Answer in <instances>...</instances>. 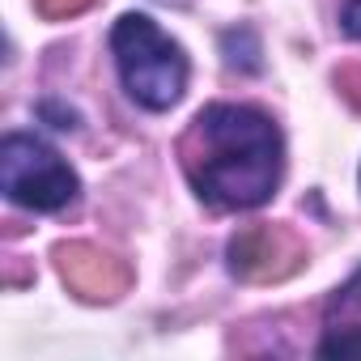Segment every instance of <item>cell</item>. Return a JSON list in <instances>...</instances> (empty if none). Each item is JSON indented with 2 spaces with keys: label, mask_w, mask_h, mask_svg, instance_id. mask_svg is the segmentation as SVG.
<instances>
[{
  "label": "cell",
  "mask_w": 361,
  "mask_h": 361,
  "mask_svg": "<svg viewBox=\"0 0 361 361\" xmlns=\"http://www.w3.org/2000/svg\"><path fill=\"white\" fill-rule=\"evenodd\" d=\"M302 259L306 251L285 226H247L230 238V268L243 281H285Z\"/></svg>",
  "instance_id": "4"
},
{
  "label": "cell",
  "mask_w": 361,
  "mask_h": 361,
  "mask_svg": "<svg viewBox=\"0 0 361 361\" xmlns=\"http://www.w3.org/2000/svg\"><path fill=\"white\" fill-rule=\"evenodd\" d=\"M340 26H344L348 39H361V0H348L340 9Z\"/></svg>",
  "instance_id": "9"
},
{
  "label": "cell",
  "mask_w": 361,
  "mask_h": 361,
  "mask_svg": "<svg viewBox=\"0 0 361 361\" xmlns=\"http://www.w3.org/2000/svg\"><path fill=\"white\" fill-rule=\"evenodd\" d=\"M178 157L196 196L213 209H259L272 200L285 170L276 123L264 111L234 102L204 106L178 140Z\"/></svg>",
  "instance_id": "1"
},
{
  "label": "cell",
  "mask_w": 361,
  "mask_h": 361,
  "mask_svg": "<svg viewBox=\"0 0 361 361\" xmlns=\"http://www.w3.org/2000/svg\"><path fill=\"white\" fill-rule=\"evenodd\" d=\"M115 68L123 77V90L145 111H170L188 90V56L170 35L157 30L145 13H123L111 30Z\"/></svg>",
  "instance_id": "2"
},
{
  "label": "cell",
  "mask_w": 361,
  "mask_h": 361,
  "mask_svg": "<svg viewBox=\"0 0 361 361\" xmlns=\"http://www.w3.org/2000/svg\"><path fill=\"white\" fill-rule=\"evenodd\" d=\"M319 357H361V272L327 306V340Z\"/></svg>",
  "instance_id": "6"
},
{
  "label": "cell",
  "mask_w": 361,
  "mask_h": 361,
  "mask_svg": "<svg viewBox=\"0 0 361 361\" xmlns=\"http://www.w3.org/2000/svg\"><path fill=\"white\" fill-rule=\"evenodd\" d=\"M56 268H60L64 285L85 302H115L132 285L128 264L115 259L102 247H90V243H60L56 247Z\"/></svg>",
  "instance_id": "5"
},
{
  "label": "cell",
  "mask_w": 361,
  "mask_h": 361,
  "mask_svg": "<svg viewBox=\"0 0 361 361\" xmlns=\"http://www.w3.org/2000/svg\"><path fill=\"white\" fill-rule=\"evenodd\" d=\"M0 188L22 209L56 213L77 200V174L51 145L13 132L0 140Z\"/></svg>",
  "instance_id": "3"
},
{
  "label": "cell",
  "mask_w": 361,
  "mask_h": 361,
  "mask_svg": "<svg viewBox=\"0 0 361 361\" xmlns=\"http://www.w3.org/2000/svg\"><path fill=\"white\" fill-rule=\"evenodd\" d=\"M39 5V13L43 18H51V22H60V18H73V13H81V9H90L94 0H35Z\"/></svg>",
  "instance_id": "7"
},
{
  "label": "cell",
  "mask_w": 361,
  "mask_h": 361,
  "mask_svg": "<svg viewBox=\"0 0 361 361\" xmlns=\"http://www.w3.org/2000/svg\"><path fill=\"white\" fill-rule=\"evenodd\" d=\"M336 85H340V94L361 111V68H344V73L336 77Z\"/></svg>",
  "instance_id": "8"
}]
</instances>
